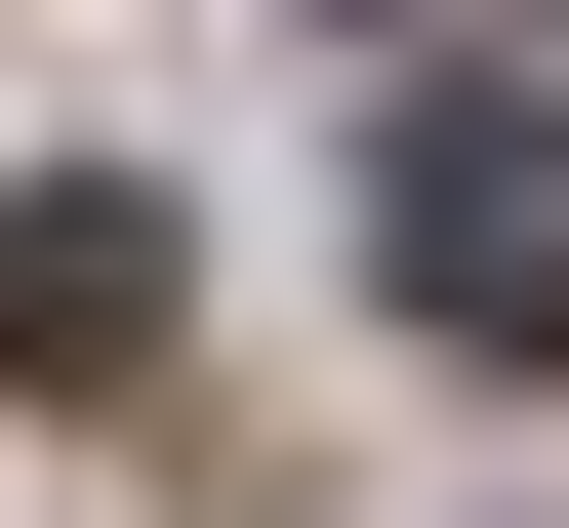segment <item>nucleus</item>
<instances>
[{
  "mask_svg": "<svg viewBox=\"0 0 569 528\" xmlns=\"http://www.w3.org/2000/svg\"><path fill=\"white\" fill-rule=\"evenodd\" d=\"M367 245H407L448 366H569V82H407L367 122Z\"/></svg>",
  "mask_w": 569,
  "mask_h": 528,
  "instance_id": "1",
  "label": "nucleus"
},
{
  "mask_svg": "<svg viewBox=\"0 0 569 528\" xmlns=\"http://www.w3.org/2000/svg\"><path fill=\"white\" fill-rule=\"evenodd\" d=\"M0 366H163V203H122V163L0 203Z\"/></svg>",
  "mask_w": 569,
  "mask_h": 528,
  "instance_id": "2",
  "label": "nucleus"
}]
</instances>
